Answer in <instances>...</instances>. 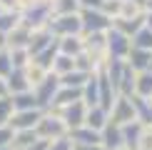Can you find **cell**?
<instances>
[{"instance_id":"51","label":"cell","mask_w":152,"mask_h":150,"mask_svg":"<svg viewBox=\"0 0 152 150\" xmlns=\"http://www.w3.org/2000/svg\"><path fill=\"white\" fill-rule=\"evenodd\" d=\"M112 150H130V148H125V145H117V148H112Z\"/></svg>"},{"instance_id":"18","label":"cell","mask_w":152,"mask_h":150,"mask_svg":"<svg viewBox=\"0 0 152 150\" xmlns=\"http://www.w3.org/2000/svg\"><path fill=\"white\" fill-rule=\"evenodd\" d=\"M58 53L67 55V58H77L82 53V35H67V38H58Z\"/></svg>"},{"instance_id":"3","label":"cell","mask_w":152,"mask_h":150,"mask_svg":"<svg viewBox=\"0 0 152 150\" xmlns=\"http://www.w3.org/2000/svg\"><path fill=\"white\" fill-rule=\"evenodd\" d=\"M48 30L55 38H67V35H82V25H80V15H53V20L48 23Z\"/></svg>"},{"instance_id":"22","label":"cell","mask_w":152,"mask_h":150,"mask_svg":"<svg viewBox=\"0 0 152 150\" xmlns=\"http://www.w3.org/2000/svg\"><path fill=\"white\" fill-rule=\"evenodd\" d=\"M30 33H33V30L23 28V25H15V28L8 33V50H18V48H25V50H28Z\"/></svg>"},{"instance_id":"2","label":"cell","mask_w":152,"mask_h":150,"mask_svg":"<svg viewBox=\"0 0 152 150\" xmlns=\"http://www.w3.org/2000/svg\"><path fill=\"white\" fill-rule=\"evenodd\" d=\"M53 20V8H50V0H42V3H33L28 8L20 10V25L28 30H40L48 28V23Z\"/></svg>"},{"instance_id":"7","label":"cell","mask_w":152,"mask_h":150,"mask_svg":"<svg viewBox=\"0 0 152 150\" xmlns=\"http://www.w3.org/2000/svg\"><path fill=\"white\" fill-rule=\"evenodd\" d=\"M107 115H110V123H115V125H127L132 120H137L135 118V108H132V100L125 98V95L115 98V103H112V108H110Z\"/></svg>"},{"instance_id":"34","label":"cell","mask_w":152,"mask_h":150,"mask_svg":"<svg viewBox=\"0 0 152 150\" xmlns=\"http://www.w3.org/2000/svg\"><path fill=\"white\" fill-rule=\"evenodd\" d=\"M87 78H90L87 73L72 70V73H67V75H62V78H60V85H65V88H82V85L87 83Z\"/></svg>"},{"instance_id":"46","label":"cell","mask_w":152,"mask_h":150,"mask_svg":"<svg viewBox=\"0 0 152 150\" xmlns=\"http://www.w3.org/2000/svg\"><path fill=\"white\" fill-rule=\"evenodd\" d=\"M0 98H8V85H5V78H0Z\"/></svg>"},{"instance_id":"5","label":"cell","mask_w":152,"mask_h":150,"mask_svg":"<svg viewBox=\"0 0 152 150\" xmlns=\"http://www.w3.org/2000/svg\"><path fill=\"white\" fill-rule=\"evenodd\" d=\"M58 88H60V78H58L55 73H48L45 80H42L40 85L33 88V95H35L37 108H40V110H48V108H50V103H53V98H55V93H58Z\"/></svg>"},{"instance_id":"4","label":"cell","mask_w":152,"mask_h":150,"mask_svg":"<svg viewBox=\"0 0 152 150\" xmlns=\"http://www.w3.org/2000/svg\"><path fill=\"white\" fill-rule=\"evenodd\" d=\"M80 25H82V35H92V33H107L112 28V20L107 15H102L100 10H80Z\"/></svg>"},{"instance_id":"16","label":"cell","mask_w":152,"mask_h":150,"mask_svg":"<svg viewBox=\"0 0 152 150\" xmlns=\"http://www.w3.org/2000/svg\"><path fill=\"white\" fill-rule=\"evenodd\" d=\"M125 62L132 68L135 73H142V70H150V62H152V53L150 50H140V48H130Z\"/></svg>"},{"instance_id":"54","label":"cell","mask_w":152,"mask_h":150,"mask_svg":"<svg viewBox=\"0 0 152 150\" xmlns=\"http://www.w3.org/2000/svg\"><path fill=\"white\" fill-rule=\"evenodd\" d=\"M150 73H152V62H150Z\"/></svg>"},{"instance_id":"43","label":"cell","mask_w":152,"mask_h":150,"mask_svg":"<svg viewBox=\"0 0 152 150\" xmlns=\"http://www.w3.org/2000/svg\"><path fill=\"white\" fill-rule=\"evenodd\" d=\"M0 8L3 10H20V0H0Z\"/></svg>"},{"instance_id":"17","label":"cell","mask_w":152,"mask_h":150,"mask_svg":"<svg viewBox=\"0 0 152 150\" xmlns=\"http://www.w3.org/2000/svg\"><path fill=\"white\" fill-rule=\"evenodd\" d=\"M135 78H137V73L132 70V68L125 62V68H122V73H120V78H117V85H115V90H117V95H125V98H132V93H135Z\"/></svg>"},{"instance_id":"33","label":"cell","mask_w":152,"mask_h":150,"mask_svg":"<svg viewBox=\"0 0 152 150\" xmlns=\"http://www.w3.org/2000/svg\"><path fill=\"white\" fill-rule=\"evenodd\" d=\"M15 25H20V12H15V10H3L0 12V33L8 35Z\"/></svg>"},{"instance_id":"47","label":"cell","mask_w":152,"mask_h":150,"mask_svg":"<svg viewBox=\"0 0 152 150\" xmlns=\"http://www.w3.org/2000/svg\"><path fill=\"white\" fill-rule=\"evenodd\" d=\"M0 50H8V35L0 33Z\"/></svg>"},{"instance_id":"38","label":"cell","mask_w":152,"mask_h":150,"mask_svg":"<svg viewBox=\"0 0 152 150\" xmlns=\"http://www.w3.org/2000/svg\"><path fill=\"white\" fill-rule=\"evenodd\" d=\"M12 73V60H10V53L8 50H0V78H8Z\"/></svg>"},{"instance_id":"31","label":"cell","mask_w":152,"mask_h":150,"mask_svg":"<svg viewBox=\"0 0 152 150\" xmlns=\"http://www.w3.org/2000/svg\"><path fill=\"white\" fill-rule=\"evenodd\" d=\"M130 43H132V48H140V50H150L152 53V30H147L142 25L140 30H137L135 35L130 38Z\"/></svg>"},{"instance_id":"12","label":"cell","mask_w":152,"mask_h":150,"mask_svg":"<svg viewBox=\"0 0 152 150\" xmlns=\"http://www.w3.org/2000/svg\"><path fill=\"white\" fill-rule=\"evenodd\" d=\"M77 100H82V88H65V85H60L48 110H60V108H65V105L77 103Z\"/></svg>"},{"instance_id":"32","label":"cell","mask_w":152,"mask_h":150,"mask_svg":"<svg viewBox=\"0 0 152 150\" xmlns=\"http://www.w3.org/2000/svg\"><path fill=\"white\" fill-rule=\"evenodd\" d=\"M55 58H58V40H55L50 48H45L42 53H37L33 60L37 62V65H42L45 70H50V68H53V60H55Z\"/></svg>"},{"instance_id":"45","label":"cell","mask_w":152,"mask_h":150,"mask_svg":"<svg viewBox=\"0 0 152 150\" xmlns=\"http://www.w3.org/2000/svg\"><path fill=\"white\" fill-rule=\"evenodd\" d=\"M145 28L152 30V12H150V10H145Z\"/></svg>"},{"instance_id":"36","label":"cell","mask_w":152,"mask_h":150,"mask_svg":"<svg viewBox=\"0 0 152 150\" xmlns=\"http://www.w3.org/2000/svg\"><path fill=\"white\" fill-rule=\"evenodd\" d=\"M8 53H10V60H12V70H15V68H25L30 60H33V58H30V53H28L25 48H18V50H8Z\"/></svg>"},{"instance_id":"49","label":"cell","mask_w":152,"mask_h":150,"mask_svg":"<svg viewBox=\"0 0 152 150\" xmlns=\"http://www.w3.org/2000/svg\"><path fill=\"white\" fill-rule=\"evenodd\" d=\"M82 150H105L102 145H92V148H82Z\"/></svg>"},{"instance_id":"28","label":"cell","mask_w":152,"mask_h":150,"mask_svg":"<svg viewBox=\"0 0 152 150\" xmlns=\"http://www.w3.org/2000/svg\"><path fill=\"white\" fill-rule=\"evenodd\" d=\"M23 70H25V78H28V85H30V90H33L35 85H40L42 80H45V75L50 73V70H45L42 65H37L35 60H30L28 65L23 68Z\"/></svg>"},{"instance_id":"30","label":"cell","mask_w":152,"mask_h":150,"mask_svg":"<svg viewBox=\"0 0 152 150\" xmlns=\"http://www.w3.org/2000/svg\"><path fill=\"white\" fill-rule=\"evenodd\" d=\"M72 70H75V58H67V55H60L58 53V58L53 60L50 73H55L58 78H62V75H67V73H72Z\"/></svg>"},{"instance_id":"20","label":"cell","mask_w":152,"mask_h":150,"mask_svg":"<svg viewBox=\"0 0 152 150\" xmlns=\"http://www.w3.org/2000/svg\"><path fill=\"white\" fill-rule=\"evenodd\" d=\"M100 138H102V148H105V150H112V148L122 145V133H120V125L110 123V120H107V125L100 130Z\"/></svg>"},{"instance_id":"21","label":"cell","mask_w":152,"mask_h":150,"mask_svg":"<svg viewBox=\"0 0 152 150\" xmlns=\"http://www.w3.org/2000/svg\"><path fill=\"white\" fill-rule=\"evenodd\" d=\"M5 85H8V95H15V93L30 90L28 78H25V70H23V68H15V70H12L8 78H5Z\"/></svg>"},{"instance_id":"26","label":"cell","mask_w":152,"mask_h":150,"mask_svg":"<svg viewBox=\"0 0 152 150\" xmlns=\"http://www.w3.org/2000/svg\"><path fill=\"white\" fill-rule=\"evenodd\" d=\"M10 100H12V110H40V108H37V100L33 95V90L15 93V95H10Z\"/></svg>"},{"instance_id":"14","label":"cell","mask_w":152,"mask_h":150,"mask_svg":"<svg viewBox=\"0 0 152 150\" xmlns=\"http://www.w3.org/2000/svg\"><path fill=\"white\" fill-rule=\"evenodd\" d=\"M142 25H145V12H140V15H135V18H115V20H112V30L132 38Z\"/></svg>"},{"instance_id":"55","label":"cell","mask_w":152,"mask_h":150,"mask_svg":"<svg viewBox=\"0 0 152 150\" xmlns=\"http://www.w3.org/2000/svg\"><path fill=\"white\" fill-rule=\"evenodd\" d=\"M0 12H3V8H0Z\"/></svg>"},{"instance_id":"8","label":"cell","mask_w":152,"mask_h":150,"mask_svg":"<svg viewBox=\"0 0 152 150\" xmlns=\"http://www.w3.org/2000/svg\"><path fill=\"white\" fill-rule=\"evenodd\" d=\"M50 112H58L62 120H65L67 130H75V128H80V125H85L87 105L82 103V100H77V103H72V105H65V108H60V110H50Z\"/></svg>"},{"instance_id":"42","label":"cell","mask_w":152,"mask_h":150,"mask_svg":"<svg viewBox=\"0 0 152 150\" xmlns=\"http://www.w3.org/2000/svg\"><path fill=\"white\" fill-rule=\"evenodd\" d=\"M80 3V10H100L102 0H77Z\"/></svg>"},{"instance_id":"15","label":"cell","mask_w":152,"mask_h":150,"mask_svg":"<svg viewBox=\"0 0 152 150\" xmlns=\"http://www.w3.org/2000/svg\"><path fill=\"white\" fill-rule=\"evenodd\" d=\"M145 125L140 120H132L127 125H120V133H122V145L130 148V150H137V143H140V135H142Z\"/></svg>"},{"instance_id":"35","label":"cell","mask_w":152,"mask_h":150,"mask_svg":"<svg viewBox=\"0 0 152 150\" xmlns=\"http://www.w3.org/2000/svg\"><path fill=\"white\" fill-rule=\"evenodd\" d=\"M100 12L107 15L110 20H115V18H120V12H122V0H102Z\"/></svg>"},{"instance_id":"24","label":"cell","mask_w":152,"mask_h":150,"mask_svg":"<svg viewBox=\"0 0 152 150\" xmlns=\"http://www.w3.org/2000/svg\"><path fill=\"white\" fill-rule=\"evenodd\" d=\"M82 103L87 108H95L100 103V88H97V73H92L87 78V83L82 85Z\"/></svg>"},{"instance_id":"39","label":"cell","mask_w":152,"mask_h":150,"mask_svg":"<svg viewBox=\"0 0 152 150\" xmlns=\"http://www.w3.org/2000/svg\"><path fill=\"white\" fill-rule=\"evenodd\" d=\"M137 150H152V128H145L137 143Z\"/></svg>"},{"instance_id":"37","label":"cell","mask_w":152,"mask_h":150,"mask_svg":"<svg viewBox=\"0 0 152 150\" xmlns=\"http://www.w3.org/2000/svg\"><path fill=\"white\" fill-rule=\"evenodd\" d=\"M12 100H10V95L8 98H0V128H5V125L10 123V118H12Z\"/></svg>"},{"instance_id":"9","label":"cell","mask_w":152,"mask_h":150,"mask_svg":"<svg viewBox=\"0 0 152 150\" xmlns=\"http://www.w3.org/2000/svg\"><path fill=\"white\" fill-rule=\"evenodd\" d=\"M67 138L72 140L75 148H92V145H102V138H100L97 130L87 128V125H80V128H75L67 133Z\"/></svg>"},{"instance_id":"27","label":"cell","mask_w":152,"mask_h":150,"mask_svg":"<svg viewBox=\"0 0 152 150\" xmlns=\"http://www.w3.org/2000/svg\"><path fill=\"white\" fill-rule=\"evenodd\" d=\"M132 95L145 98V100L152 95V73H150V70L137 73V78H135V93H132Z\"/></svg>"},{"instance_id":"11","label":"cell","mask_w":152,"mask_h":150,"mask_svg":"<svg viewBox=\"0 0 152 150\" xmlns=\"http://www.w3.org/2000/svg\"><path fill=\"white\" fill-rule=\"evenodd\" d=\"M55 40H58V38H55L53 33H50L48 28L33 30V33H30V43H28V53H30V58H35L37 53H42L45 48H50Z\"/></svg>"},{"instance_id":"13","label":"cell","mask_w":152,"mask_h":150,"mask_svg":"<svg viewBox=\"0 0 152 150\" xmlns=\"http://www.w3.org/2000/svg\"><path fill=\"white\" fill-rule=\"evenodd\" d=\"M97 88H100V103H97V105L110 112L112 103H115V98H117V93H115V88H112V83L107 80L105 70H100V73H97Z\"/></svg>"},{"instance_id":"25","label":"cell","mask_w":152,"mask_h":150,"mask_svg":"<svg viewBox=\"0 0 152 150\" xmlns=\"http://www.w3.org/2000/svg\"><path fill=\"white\" fill-rule=\"evenodd\" d=\"M130 100H132V108H135V118L145 128H152V105L145 98H137V95H132Z\"/></svg>"},{"instance_id":"50","label":"cell","mask_w":152,"mask_h":150,"mask_svg":"<svg viewBox=\"0 0 152 150\" xmlns=\"http://www.w3.org/2000/svg\"><path fill=\"white\" fill-rule=\"evenodd\" d=\"M145 10H150V12H152V0H147V3H145Z\"/></svg>"},{"instance_id":"44","label":"cell","mask_w":152,"mask_h":150,"mask_svg":"<svg viewBox=\"0 0 152 150\" xmlns=\"http://www.w3.org/2000/svg\"><path fill=\"white\" fill-rule=\"evenodd\" d=\"M28 150H48V143H45V140H37V143H33Z\"/></svg>"},{"instance_id":"1","label":"cell","mask_w":152,"mask_h":150,"mask_svg":"<svg viewBox=\"0 0 152 150\" xmlns=\"http://www.w3.org/2000/svg\"><path fill=\"white\" fill-rule=\"evenodd\" d=\"M35 133H37V138L40 140H45V143H53V140H60V138H67V125H65V120L58 115V112H50V110H45L42 112V118L37 120V125H35Z\"/></svg>"},{"instance_id":"10","label":"cell","mask_w":152,"mask_h":150,"mask_svg":"<svg viewBox=\"0 0 152 150\" xmlns=\"http://www.w3.org/2000/svg\"><path fill=\"white\" fill-rule=\"evenodd\" d=\"M42 112L45 110H15L8 123V128L12 130H35L37 120L42 118Z\"/></svg>"},{"instance_id":"6","label":"cell","mask_w":152,"mask_h":150,"mask_svg":"<svg viewBox=\"0 0 152 150\" xmlns=\"http://www.w3.org/2000/svg\"><path fill=\"white\" fill-rule=\"evenodd\" d=\"M105 38H107V60H125L127 58V53L132 48L127 35H122V33H117V30L110 28L105 33Z\"/></svg>"},{"instance_id":"53","label":"cell","mask_w":152,"mask_h":150,"mask_svg":"<svg viewBox=\"0 0 152 150\" xmlns=\"http://www.w3.org/2000/svg\"><path fill=\"white\" fill-rule=\"evenodd\" d=\"M0 150H10V148H0Z\"/></svg>"},{"instance_id":"48","label":"cell","mask_w":152,"mask_h":150,"mask_svg":"<svg viewBox=\"0 0 152 150\" xmlns=\"http://www.w3.org/2000/svg\"><path fill=\"white\" fill-rule=\"evenodd\" d=\"M122 3H135V5H140V8H145V3H147V0H122Z\"/></svg>"},{"instance_id":"41","label":"cell","mask_w":152,"mask_h":150,"mask_svg":"<svg viewBox=\"0 0 152 150\" xmlns=\"http://www.w3.org/2000/svg\"><path fill=\"white\" fill-rule=\"evenodd\" d=\"M10 140H12V128H0V148H8L10 145Z\"/></svg>"},{"instance_id":"52","label":"cell","mask_w":152,"mask_h":150,"mask_svg":"<svg viewBox=\"0 0 152 150\" xmlns=\"http://www.w3.org/2000/svg\"><path fill=\"white\" fill-rule=\"evenodd\" d=\"M72 150H82V148H75V145H72Z\"/></svg>"},{"instance_id":"29","label":"cell","mask_w":152,"mask_h":150,"mask_svg":"<svg viewBox=\"0 0 152 150\" xmlns=\"http://www.w3.org/2000/svg\"><path fill=\"white\" fill-rule=\"evenodd\" d=\"M50 8H53V15H72V12H80V3L77 0H50Z\"/></svg>"},{"instance_id":"23","label":"cell","mask_w":152,"mask_h":150,"mask_svg":"<svg viewBox=\"0 0 152 150\" xmlns=\"http://www.w3.org/2000/svg\"><path fill=\"white\" fill-rule=\"evenodd\" d=\"M107 120H110V115H107V110L105 108H100V105H95V108H87V115H85V125L87 128H92V130H102Z\"/></svg>"},{"instance_id":"19","label":"cell","mask_w":152,"mask_h":150,"mask_svg":"<svg viewBox=\"0 0 152 150\" xmlns=\"http://www.w3.org/2000/svg\"><path fill=\"white\" fill-rule=\"evenodd\" d=\"M40 138H37L35 130H12V140H10V150H28L33 143H37Z\"/></svg>"},{"instance_id":"40","label":"cell","mask_w":152,"mask_h":150,"mask_svg":"<svg viewBox=\"0 0 152 150\" xmlns=\"http://www.w3.org/2000/svg\"><path fill=\"white\" fill-rule=\"evenodd\" d=\"M48 150H72V140H70V138L53 140V143H48Z\"/></svg>"}]
</instances>
